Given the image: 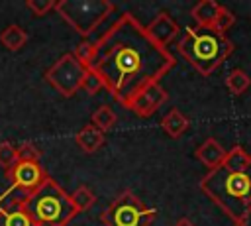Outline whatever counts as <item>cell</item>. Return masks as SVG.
<instances>
[{"mask_svg": "<svg viewBox=\"0 0 251 226\" xmlns=\"http://www.w3.org/2000/svg\"><path fill=\"white\" fill-rule=\"evenodd\" d=\"M0 226H33L22 198H12L10 204L0 206Z\"/></svg>", "mask_w": 251, "mask_h": 226, "instance_id": "obj_12", "label": "cell"}, {"mask_svg": "<svg viewBox=\"0 0 251 226\" xmlns=\"http://www.w3.org/2000/svg\"><path fill=\"white\" fill-rule=\"evenodd\" d=\"M145 29H147L149 37H151L157 45H161V47H169V45L178 37V33H180L178 24L173 20V16H171L169 12H159V14L145 26Z\"/></svg>", "mask_w": 251, "mask_h": 226, "instance_id": "obj_10", "label": "cell"}, {"mask_svg": "<svg viewBox=\"0 0 251 226\" xmlns=\"http://www.w3.org/2000/svg\"><path fill=\"white\" fill-rule=\"evenodd\" d=\"M116 122H118L116 112H114L110 106H106V104L98 106V108L92 112V126H96V128H98V130H102V132L112 130Z\"/></svg>", "mask_w": 251, "mask_h": 226, "instance_id": "obj_18", "label": "cell"}, {"mask_svg": "<svg viewBox=\"0 0 251 226\" xmlns=\"http://www.w3.org/2000/svg\"><path fill=\"white\" fill-rule=\"evenodd\" d=\"M220 8L222 4H218L216 0H200L198 4H194L190 10V16L194 18L196 28H212Z\"/></svg>", "mask_w": 251, "mask_h": 226, "instance_id": "obj_15", "label": "cell"}, {"mask_svg": "<svg viewBox=\"0 0 251 226\" xmlns=\"http://www.w3.org/2000/svg\"><path fill=\"white\" fill-rule=\"evenodd\" d=\"M73 55H75V59L78 61V63H82L84 67H88L90 65V61H92V55H94V39H82L76 47H75V51H73Z\"/></svg>", "mask_w": 251, "mask_h": 226, "instance_id": "obj_22", "label": "cell"}, {"mask_svg": "<svg viewBox=\"0 0 251 226\" xmlns=\"http://www.w3.org/2000/svg\"><path fill=\"white\" fill-rule=\"evenodd\" d=\"M175 65V55L157 45L133 14L124 12L94 39L88 69L100 77L114 100L127 108L139 90L159 83Z\"/></svg>", "mask_w": 251, "mask_h": 226, "instance_id": "obj_1", "label": "cell"}, {"mask_svg": "<svg viewBox=\"0 0 251 226\" xmlns=\"http://www.w3.org/2000/svg\"><path fill=\"white\" fill-rule=\"evenodd\" d=\"M155 216V208L126 189L100 212V222L104 226H151Z\"/></svg>", "mask_w": 251, "mask_h": 226, "instance_id": "obj_6", "label": "cell"}, {"mask_svg": "<svg viewBox=\"0 0 251 226\" xmlns=\"http://www.w3.org/2000/svg\"><path fill=\"white\" fill-rule=\"evenodd\" d=\"M16 161H18L16 145L12 141H0V167H4L8 171L16 165Z\"/></svg>", "mask_w": 251, "mask_h": 226, "instance_id": "obj_23", "label": "cell"}, {"mask_svg": "<svg viewBox=\"0 0 251 226\" xmlns=\"http://www.w3.org/2000/svg\"><path fill=\"white\" fill-rule=\"evenodd\" d=\"M88 73V67L78 63L73 53H65L61 59H57L47 71L45 81L63 96L71 98L82 88V81Z\"/></svg>", "mask_w": 251, "mask_h": 226, "instance_id": "obj_7", "label": "cell"}, {"mask_svg": "<svg viewBox=\"0 0 251 226\" xmlns=\"http://www.w3.org/2000/svg\"><path fill=\"white\" fill-rule=\"evenodd\" d=\"M161 128H163V132H165L169 138L178 140V138L190 128V120H188L178 108H173V110H169V112L161 118Z\"/></svg>", "mask_w": 251, "mask_h": 226, "instance_id": "obj_14", "label": "cell"}, {"mask_svg": "<svg viewBox=\"0 0 251 226\" xmlns=\"http://www.w3.org/2000/svg\"><path fill=\"white\" fill-rule=\"evenodd\" d=\"M0 43L8 49V51H18L22 49L25 43H27V33L16 26V24H10L6 26L2 31H0Z\"/></svg>", "mask_w": 251, "mask_h": 226, "instance_id": "obj_16", "label": "cell"}, {"mask_svg": "<svg viewBox=\"0 0 251 226\" xmlns=\"http://www.w3.org/2000/svg\"><path fill=\"white\" fill-rule=\"evenodd\" d=\"M6 175L10 179V189L6 191V195L12 191H20L22 198L35 193L49 177L39 161H16V165L12 169H8ZM4 197H0V198H4Z\"/></svg>", "mask_w": 251, "mask_h": 226, "instance_id": "obj_8", "label": "cell"}, {"mask_svg": "<svg viewBox=\"0 0 251 226\" xmlns=\"http://www.w3.org/2000/svg\"><path fill=\"white\" fill-rule=\"evenodd\" d=\"M233 24H235V16H233V12L227 10L226 6H222L220 12H218V16H216V20H214V24H212V29H214L216 33L226 35V31H227Z\"/></svg>", "mask_w": 251, "mask_h": 226, "instance_id": "obj_21", "label": "cell"}, {"mask_svg": "<svg viewBox=\"0 0 251 226\" xmlns=\"http://www.w3.org/2000/svg\"><path fill=\"white\" fill-rule=\"evenodd\" d=\"M173 226H196V224H194V222H192L190 218H186V216H182V218H178V220H176V222H175Z\"/></svg>", "mask_w": 251, "mask_h": 226, "instance_id": "obj_27", "label": "cell"}, {"mask_svg": "<svg viewBox=\"0 0 251 226\" xmlns=\"http://www.w3.org/2000/svg\"><path fill=\"white\" fill-rule=\"evenodd\" d=\"M71 200H73V204H75L76 212H84V210H88V208L96 202V195H94V191H92L90 187L80 185L78 189H75V191H73Z\"/></svg>", "mask_w": 251, "mask_h": 226, "instance_id": "obj_20", "label": "cell"}, {"mask_svg": "<svg viewBox=\"0 0 251 226\" xmlns=\"http://www.w3.org/2000/svg\"><path fill=\"white\" fill-rule=\"evenodd\" d=\"M200 189L233 222H245L251 216V167L243 171L224 167L208 171L200 179Z\"/></svg>", "mask_w": 251, "mask_h": 226, "instance_id": "obj_2", "label": "cell"}, {"mask_svg": "<svg viewBox=\"0 0 251 226\" xmlns=\"http://www.w3.org/2000/svg\"><path fill=\"white\" fill-rule=\"evenodd\" d=\"M224 169L227 171H243L247 167H251V155L241 147V145H233L227 155H226V161L222 165Z\"/></svg>", "mask_w": 251, "mask_h": 226, "instance_id": "obj_17", "label": "cell"}, {"mask_svg": "<svg viewBox=\"0 0 251 226\" xmlns=\"http://www.w3.org/2000/svg\"><path fill=\"white\" fill-rule=\"evenodd\" d=\"M233 226H249L247 222H233Z\"/></svg>", "mask_w": 251, "mask_h": 226, "instance_id": "obj_28", "label": "cell"}, {"mask_svg": "<svg viewBox=\"0 0 251 226\" xmlns=\"http://www.w3.org/2000/svg\"><path fill=\"white\" fill-rule=\"evenodd\" d=\"M57 14L84 39H88L116 10L108 0H57Z\"/></svg>", "mask_w": 251, "mask_h": 226, "instance_id": "obj_5", "label": "cell"}, {"mask_svg": "<svg viewBox=\"0 0 251 226\" xmlns=\"http://www.w3.org/2000/svg\"><path fill=\"white\" fill-rule=\"evenodd\" d=\"M102 88H104V85H102L100 77L88 69V73H86V77H84V81H82V90L94 96V94H98Z\"/></svg>", "mask_w": 251, "mask_h": 226, "instance_id": "obj_26", "label": "cell"}, {"mask_svg": "<svg viewBox=\"0 0 251 226\" xmlns=\"http://www.w3.org/2000/svg\"><path fill=\"white\" fill-rule=\"evenodd\" d=\"M33 226H67L78 212L71 195L51 177L29 197L22 198Z\"/></svg>", "mask_w": 251, "mask_h": 226, "instance_id": "obj_4", "label": "cell"}, {"mask_svg": "<svg viewBox=\"0 0 251 226\" xmlns=\"http://www.w3.org/2000/svg\"><path fill=\"white\" fill-rule=\"evenodd\" d=\"M178 53L204 77H210L235 49L233 41L212 28H186L176 43Z\"/></svg>", "mask_w": 251, "mask_h": 226, "instance_id": "obj_3", "label": "cell"}, {"mask_svg": "<svg viewBox=\"0 0 251 226\" xmlns=\"http://www.w3.org/2000/svg\"><path fill=\"white\" fill-rule=\"evenodd\" d=\"M57 2L55 0H27L25 2V8L33 14V16H45L47 12L55 10Z\"/></svg>", "mask_w": 251, "mask_h": 226, "instance_id": "obj_25", "label": "cell"}, {"mask_svg": "<svg viewBox=\"0 0 251 226\" xmlns=\"http://www.w3.org/2000/svg\"><path fill=\"white\" fill-rule=\"evenodd\" d=\"M16 157H18V161H39L41 151L31 141H24L16 147Z\"/></svg>", "mask_w": 251, "mask_h": 226, "instance_id": "obj_24", "label": "cell"}, {"mask_svg": "<svg viewBox=\"0 0 251 226\" xmlns=\"http://www.w3.org/2000/svg\"><path fill=\"white\" fill-rule=\"evenodd\" d=\"M194 155L198 157L200 163H204L208 167V171H214V169H220L226 161V155L227 151L222 147V143L214 138H206L194 151Z\"/></svg>", "mask_w": 251, "mask_h": 226, "instance_id": "obj_11", "label": "cell"}, {"mask_svg": "<svg viewBox=\"0 0 251 226\" xmlns=\"http://www.w3.org/2000/svg\"><path fill=\"white\" fill-rule=\"evenodd\" d=\"M104 140H106L104 132L98 130V128L92 126V124L82 126V128L78 130V134L75 136L76 145H78L82 151H86V153H94V151H98V149L104 145Z\"/></svg>", "mask_w": 251, "mask_h": 226, "instance_id": "obj_13", "label": "cell"}, {"mask_svg": "<svg viewBox=\"0 0 251 226\" xmlns=\"http://www.w3.org/2000/svg\"><path fill=\"white\" fill-rule=\"evenodd\" d=\"M226 86H227V90H229L231 94L239 96V94H243V92L251 86V79L247 77L245 71L233 69V71L227 75V79H226Z\"/></svg>", "mask_w": 251, "mask_h": 226, "instance_id": "obj_19", "label": "cell"}, {"mask_svg": "<svg viewBox=\"0 0 251 226\" xmlns=\"http://www.w3.org/2000/svg\"><path fill=\"white\" fill-rule=\"evenodd\" d=\"M167 98H169L167 90L159 83H153V85H147L143 90H139L131 98V102L127 104V110H131L139 118H149L167 102Z\"/></svg>", "mask_w": 251, "mask_h": 226, "instance_id": "obj_9", "label": "cell"}]
</instances>
